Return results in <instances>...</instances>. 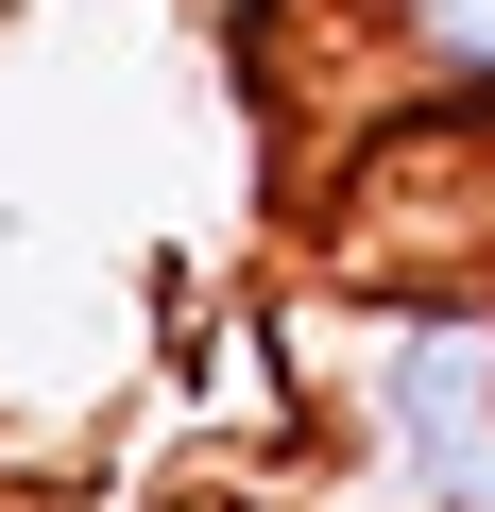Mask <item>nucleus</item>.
Segmentation results:
<instances>
[{
  "mask_svg": "<svg viewBox=\"0 0 495 512\" xmlns=\"http://www.w3.org/2000/svg\"><path fill=\"white\" fill-rule=\"evenodd\" d=\"M342 393H359V461L393 512H495V256L393 291Z\"/></svg>",
  "mask_w": 495,
  "mask_h": 512,
  "instance_id": "1",
  "label": "nucleus"
},
{
  "mask_svg": "<svg viewBox=\"0 0 495 512\" xmlns=\"http://www.w3.org/2000/svg\"><path fill=\"white\" fill-rule=\"evenodd\" d=\"M359 18H376L393 86H478L495 103V0H359Z\"/></svg>",
  "mask_w": 495,
  "mask_h": 512,
  "instance_id": "2",
  "label": "nucleus"
}]
</instances>
